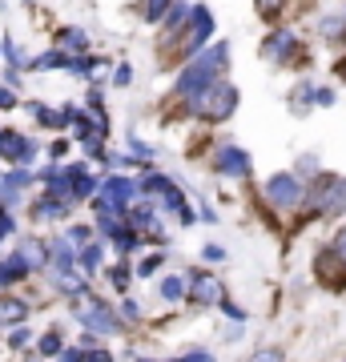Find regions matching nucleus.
Returning <instances> with one entry per match:
<instances>
[{
    "mask_svg": "<svg viewBox=\"0 0 346 362\" xmlns=\"http://www.w3.org/2000/svg\"><path fill=\"white\" fill-rule=\"evenodd\" d=\"M121 318H142V310H137V302H129V298H125V306H121Z\"/></svg>",
    "mask_w": 346,
    "mask_h": 362,
    "instance_id": "obj_40",
    "label": "nucleus"
},
{
    "mask_svg": "<svg viewBox=\"0 0 346 362\" xmlns=\"http://www.w3.org/2000/svg\"><path fill=\"white\" fill-rule=\"evenodd\" d=\"M314 105L330 109V105H334V89H318V93H314Z\"/></svg>",
    "mask_w": 346,
    "mask_h": 362,
    "instance_id": "obj_34",
    "label": "nucleus"
},
{
    "mask_svg": "<svg viewBox=\"0 0 346 362\" xmlns=\"http://www.w3.org/2000/svg\"><path fill=\"white\" fill-rule=\"evenodd\" d=\"M306 202L318 209L322 218H338L346 214V177H322L306 189Z\"/></svg>",
    "mask_w": 346,
    "mask_h": 362,
    "instance_id": "obj_3",
    "label": "nucleus"
},
{
    "mask_svg": "<svg viewBox=\"0 0 346 362\" xmlns=\"http://www.w3.org/2000/svg\"><path fill=\"white\" fill-rule=\"evenodd\" d=\"M129 226H133L137 233H142V230H157V233H161V218L154 214V206H133V209H129Z\"/></svg>",
    "mask_w": 346,
    "mask_h": 362,
    "instance_id": "obj_14",
    "label": "nucleus"
},
{
    "mask_svg": "<svg viewBox=\"0 0 346 362\" xmlns=\"http://www.w3.org/2000/svg\"><path fill=\"white\" fill-rule=\"evenodd\" d=\"M28 113L37 117V121L45 125V129H64V117H61V113H52V109H45L40 101H33V105H28Z\"/></svg>",
    "mask_w": 346,
    "mask_h": 362,
    "instance_id": "obj_21",
    "label": "nucleus"
},
{
    "mask_svg": "<svg viewBox=\"0 0 346 362\" xmlns=\"http://www.w3.org/2000/svg\"><path fill=\"white\" fill-rule=\"evenodd\" d=\"M185 21H190V25L181 28V57L190 61V57H197V52L209 45V37H214V16H209L205 4H193Z\"/></svg>",
    "mask_w": 346,
    "mask_h": 362,
    "instance_id": "obj_4",
    "label": "nucleus"
},
{
    "mask_svg": "<svg viewBox=\"0 0 346 362\" xmlns=\"http://www.w3.org/2000/svg\"><path fill=\"white\" fill-rule=\"evenodd\" d=\"M49 266L57 274H73L77 254H73V242H69V238H52V242H49Z\"/></svg>",
    "mask_w": 346,
    "mask_h": 362,
    "instance_id": "obj_10",
    "label": "nucleus"
},
{
    "mask_svg": "<svg viewBox=\"0 0 346 362\" xmlns=\"http://www.w3.org/2000/svg\"><path fill=\"white\" fill-rule=\"evenodd\" d=\"M169 4H173V0H145V21H149V25H157V21L169 13Z\"/></svg>",
    "mask_w": 346,
    "mask_h": 362,
    "instance_id": "obj_23",
    "label": "nucleus"
},
{
    "mask_svg": "<svg viewBox=\"0 0 346 362\" xmlns=\"http://www.w3.org/2000/svg\"><path fill=\"white\" fill-rule=\"evenodd\" d=\"M69 65V52L61 49H49V52H40V57H33L25 69H37V73H52V69H64Z\"/></svg>",
    "mask_w": 346,
    "mask_h": 362,
    "instance_id": "obj_15",
    "label": "nucleus"
},
{
    "mask_svg": "<svg viewBox=\"0 0 346 362\" xmlns=\"http://www.w3.org/2000/svg\"><path fill=\"white\" fill-rule=\"evenodd\" d=\"M37 350L45 354V358H52V354H61V334H57V330H52V334H45V338L37 342Z\"/></svg>",
    "mask_w": 346,
    "mask_h": 362,
    "instance_id": "obj_25",
    "label": "nucleus"
},
{
    "mask_svg": "<svg viewBox=\"0 0 346 362\" xmlns=\"http://www.w3.org/2000/svg\"><path fill=\"white\" fill-rule=\"evenodd\" d=\"M129 145H133V153L137 157H154V149H149L145 141H137V137H129Z\"/></svg>",
    "mask_w": 346,
    "mask_h": 362,
    "instance_id": "obj_38",
    "label": "nucleus"
},
{
    "mask_svg": "<svg viewBox=\"0 0 346 362\" xmlns=\"http://www.w3.org/2000/svg\"><path fill=\"white\" fill-rule=\"evenodd\" d=\"M37 221H57V218H64L69 214V202H57V197H45V202H37Z\"/></svg>",
    "mask_w": 346,
    "mask_h": 362,
    "instance_id": "obj_18",
    "label": "nucleus"
},
{
    "mask_svg": "<svg viewBox=\"0 0 346 362\" xmlns=\"http://www.w3.org/2000/svg\"><path fill=\"white\" fill-rule=\"evenodd\" d=\"M318 33L326 40H342L346 37V16L338 13V16H318Z\"/></svg>",
    "mask_w": 346,
    "mask_h": 362,
    "instance_id": "obj_20",
    "label": "nucleus"
},
{
    "mask_svg": "<svg viewBox=\"0 0 346 362\" xmlns=\"http://www.w3.org/2000/svg\"><path fill=\"white\" fill-rule=\"evenodd\" d=\"M13 230H16V221L8 218V214H0V242H4V238H8Z\"/></svg>",
    "mask_w": 346,
    "mask_h": 362,
    "instance_id": "obj_36",
    "label": "nucleus"
},
{
    "mask_svg": "<svg viewBox=\"0 0 346 362\" xmlns=\"http://www.w3.org/2000/svg\"><path fill=\"white\" fill-rule=\"evenodd\" d=\"M77 318L89 334H121V314H113L101 298H85L77 302Z\"/></svg>",
    "mask_w": 346,
    "mask_h": 362,
    "instance_id": "obj_5",
    "label": "nucleus"
},
{
    "mask_svg": "<svg viewBox=\"0 0 346 362\" xmlns=\"http://www.w3.org/2000/svg\"><path fill=\"white\" fill-rule=\"evenodd\" d=\"M314 93H318V85H314V81H302V85H294V93H290L294 113H306L310 105H314Z\"/></svg>",
    "mask_w": 346,
    "mask_h": 362,
    "instance_id": "obj_19",
    "label": "nucleus"
},
{
    "mask_svg": "<svg viewBox=\"0 0 346 362\" xmlns=\"http://www.w3.org/2000/svg\"><path fill=\"white\" fill-rule=\"evenodd\" d=\"M25 342H28V326H16L13 334H8V346H13V350H21Z\"/></svg>",
    "mask_w": 346,
    "mask_h": 362,
    "instance_id": "obj_29",
    "label": "nucleus"
},
{
    "mask_svg": "<svg viewBox=\"0 0 346 362\" xmlns=\"http://www.w3.org/2000/svg\"><path fill=\"white\" fill-rule=\"evenodd\" d=\"M342 16H346V8H342Z\"/></svg>",
    "mask_w": 346,
    "mask_h": 362,
    "instance_id": "obj_45",
    "label": "nucleus"
},
{
    "mask_svg": "<svg viewBox=\"0 0 346 362\" xmlns=\"http://www.w3.org/2000/svg\"><path fill=\"white\" fill-rule=\"evenodd\" d=\"M109 278H113V286L121 290V294H125V290H129V278H133V274H129V266L121 262V266H113V270H109Z\"/></svg>",
    "mask_w": 346,
    "mask_h": 362,
    "instance_id": "obj_27",
    "label": "nucleus"
},
{
    "mask_svg": "<svg viewBox=\"0 0 346 362\" xmlns=\"http://www.w3.org/2000/svg\"><path fill=\"white\" fill-rule=\"evenodd\" d=\"M202 258L218 266V262H226V250H221V246H205V250H202Z\"/></svg>",
    "mask_w": 346,
    "mask_h": 362,
    "instance_id": "obj_31",
    "label": "nucleus"
},
{
    "mask_svg": "<svg viewBox=\"0 0 346 362\" xmlns=\"http://www.w3.org/2000/svg\"><path fill=\"white\" fill-rule=\"evenodd\" d=\"M238 338H242V322H233L230 330H226V342H238Z\"/></svg>",
    "mask_w": 346,
    "mask_h": 362,
    "instance_id": "obj_44",
    "label": "nucleus"
},
{
    "mask_svg": "<svg viewBox=\"0 0 346 362\" xmlns=\"http://www.w3.org/2000/svg\"><path fill=\"white\" fill-rule=\"evenodd\" d=\"M101 65H105L101 57H85V52H77V57H69V65H64V69H69L73 77H93Z\"/></svg>",
    "mask_w": 346,
    "mask_h": 362,
    "instance_id": "obj_16",
    "label": "nucleus"
},
{
    "mask_svg": "<svg viewBox=\"0 0 346 362\" xmlns=\"http://www.w3.org/2000/svg\"><path fill=\"white\" fill-rule=\"evenodd\" d=\"M161 266H166V254H149V258H145L142 266H137V274H142V278H154V274L161 270Z\"/></svg>",
    "mask_w": 346,
    "mask_h": 362,
    "instance_id": "obj_26",
    "label": "nucleus"
},
{
    "mask_svg": "<svg viewBox=\"0 0 346 362\" xmlns=\"http://www.w3.org/2000/svg\"><path fill=\"white\" fill-rule=\"evenodd\" d=\"M101 258H105V246H101V242H85V246H81V254H77V266H81L85 274H93L97 266H101Z\"/></svg>",
    "mask_w": 346,
    "mask_h": 362,
    "instance_id": "obj_17",
    "label": "nucleus"
},
{
    "mask_svg": "<svg viewBox=\"0 0 346 362\" xmlns=\"http://www.w3.org/2000/svg\"><path fill=\"white\" fill-rule=\"evenodd\" d=\"M25 318H28V302L0 294V326H25Z\"/></svg>",
    "mask_w": 346,
    "mask_h": 362,
    "instance_id": "obj_11",
    "label": "nucleus"
},
{
    "mask_svg": "<svg viewBox=\"0 0 346 362\" xmlns=\"http://www.w3.org/2000/svg\"><path fill=\"white\" fill-rule=\"evenodd\" d=\"M214 169H218L221 177H250L254 173V161H250V153H246L242 145H221Z\"/></svg>",
    "mask_w": 346,
    "mask_h": 362,
    "instance_id": "obj_7",
    "label": "nucleus"
},
{
    "mask_svg": "<svg viewBox=\"0 0 346 362\" xmlns=\"http://www.w3.org/2000/svg\"><path fill=\"white\" fill-rule=\"evenodd\" d=\"M334 77H338V81H342V85H346V52H342V57H338V65H334Z\"/></svg>",
    "mask_w": 346,
    "mask_h": 362,
    "instance_id": "obj_43",
    "label": "nucleus"
},
{
    "mask_svg": "<svg viewBox=\"0 0 346 362\" xmlns=\"http://www.w3.org/2000/svg\"><path fill=\"white\" fill-rule=\"evenodd\" d=\"M61 362H85V350H64Z\"/></svg>",
    "mask_w": 346,
    "mask_h": 362,
    "instance_id": "obj_42",
    "label": "nucleus"
},
{
    "mask_svg": "<svg viewBox=\"0 0 346 362\" xmlns=\"http://www.w3.org/2000/svg\"><path fill=\"white\" fill-rule=\"evenodd\" d=\"M0 109H16V93L8 85H0Z\"/></svg>",
    "mask_w": 346,
    "mask_h": 362,
    "instance_id": "obj_33",
    "label": "nucleus"
},
{
    "mask_svg": "<svg viewBox=\"0 0 346 362\" xmlns=\"http://www.w3.org/2000/svg\"><path fill=\"white\" fill-rule=\"evenodd\" d=\"M57 49L61 52H73V57H77V52H85L89 49V37H85V28H57Z\"/></svg>",
    "mask_w": 346,
    "mask_h": 362,
    "instance_id": "obj_12",
    "label": "nucleus"
},
{
    "mask_svg": "<svg viewBox=\"0 0 346 362\" xmlns=\"http://www.w3.org/2000/svg\"><path fill=\"white\" fill-rule=\"evenodd\" d=\"M266 202L274 209H298L306 202V185L298 181V173H274L266 181Z\"/></svg>",
    "mask_w": 346,
    "mask_h": 362,
    "instance_id": "obj_6",
    "label": "nucleus"
},
{
    "mask_svg": "<svg viewBox=\"0 0 346 362\" xmlns=\"http://www.w3.org/2000/svg\"><path fill=\"white\" fill-rule=\"evenodd\" d=\"M16 254L25 258L28 270H40V266H49V246H45V242H37V238H25Z\"/></svg>",
    "mask_w": 346,
    "mask_h": 362,
    "instance_id": "obj_13",
    "label": "nucleus"
},
{
    "mask_svg": "<svg viewBox=\"0 0 346 362\" xmlns=\"http://www.w3.org/2000/svg\"><path fill=\"white\" fill-rule=\"evenodd\" d=\"M262 57H266L270 65H290V61L298 57V40H294V33H286V28L270 33L266 45H262Z\"/></svg>",
    "mask_w": 346,
    "mask_h": 362,
    "instance_id": "obj_8",
    "label": "nucleus"
},
{
    "mask_svg": "<svg viewBox=\"0 0 346 362\" xmlns=\"http://www.w3.org/2000/svg\"><path fill=\"white\" fill-rule=\"evenodd\" d=\"M129 81H133V65H117V73H113V85H121V89H125Z\"/></svg>",
    "mask_w": 346,
    "mask_h": 362,
    "instance_id": "obj_30",
    "label": "nucleus"
},
{
    "mask_svg": "<svg viewBox=\"0 0 346 362\" xmlns=\"http://www.w3.org/2000/svg\"><path fill=\"white\" fill-rule=\"evenodd\" d=\"M157 290H161V298H166V302H178V298L185 294V282H181V278H166Z\"/></svg>",
    "mask_w": 346,
    "mask_h": 362,
    "instance_id": "obj_24",
    "label": "nucleus"
},
{
    "mask_svg": "<svg viewBox=\"0 0 346 362\" xmlns=\"http://www.w3.org/2000/svg\"><path fill=\"white\" fill-rule=\"evenodd\" d=\"M250 362H286V354L282 350H262V354H254Z\"/></svg>",
    "mask_w": 346,
    "mask_h": 362,
    "instance_id": "obj_32",
    "label": "nucleus"
},
{
    "mask_svg": "<svg viewBox=\"0 0 346 362\" xmlns=\"http://www.w3.org/2000/svg\"><path fill=\"white\" fill-rule=\"evenodd\" d=\"M64 238H69L73 246H85V242H89V226H73V230L64 233Z\"/></svg>",
    "mask_w": 346,
    "mask_h": 362,
    "instance_id": "obj_28",
    "label": "nucleus"
},
{
    "mask_svg": "<svg viewBox=\"0 0 346 362\" xmlns=\"http://www.w3.org/2000/svg\"><path fill=\"white\" fill-rule=\"evenodd\" d=\"M298 169H302V173H314V169H318V157H314V153H306L302 161H298Z\"/></svg>",
    "mask_w": 346,
    "mask_h": 362,
    "instance_id": "obj_39",
    "label": "nucleus"
},
{
    "mask_svg": "<svg viewBox=\"0 0 346 362\" xmlns=\"http://www.w3.org/2000/svg\"><path fill=\"white\" fill-rule=\"evenodd\" d=\"M233 109H238V89H233L230 81H214L202 97H193L185 105V113L205 121V125H221L226 117H233Z\"/></svg>",
    "mask_w": 346,
    "mask_h": 362,
    "instance_id": "obj_2",
    "label": "nucleus"
},
{
    "mask_svg": "<svg viewBox=\"0 0 346 362\" xmlns=\"http://www.w3.org/2000/svg\"><path fill=\"white\" fill-rule=\"evenodd\" d=\"M49 153L57 157V161H61V157L69 153V141H52V145H49Z\"/></svg>",
    "mask_w": 346,
    "mask_h": 362,
    "instance_id": "obj_41",
    "label": "nucleus"
},
{
    "mask_svg": "<svg viewBox=\"0 0 346 362\" xmlns=\"http://www.w3.org/2000/svg\"><path fill=\"white\" fill-rule=\"evenodd\" d=\"M185 286H190V298L197 302V306H209V302H221V282L214 278V274H205V270H190V278H185Z\"/></svg>",
    "mask_w": 346,
    "mask_h": 362,
    "instance_id": "obj_9",
    "label": "nucleus"
},
{
    "mask_svg": "<svg viewBox=\"0 0 346 362\" xmlns=\"http://www.w3.org/2000/svg\"><path fill=\"white\" fill-rule=\"evenodd\" d=\"M254 8H258V16H262V21H270V25H274V21L286 13V0H254Z\"/></svg>",
    "mask_w": 346,
    "mask_h": 362,
    "instance_id": "obj_22",
    "label": "nucleus"
},
{
    "mask_svg": "<svg viewBox=\"0 0 346 362\" xmlns=\"http://www.w3.org/2000/svg\"><path fill=\"white\" fill-rule=\"evenodd\" d=\"M226 65H230V45H226V40H221V45H209V49H202L197 57H190V61L181 65L178 85H173V97H178L181 105H190L193 97H202L214 81H221Z\"/></svg>",
    "mask_w": 346,
    "mask_h": 362,
    "instance_id": "obj_1",
    "label": "nucleus"
},
{
    "mask_svg": "<svg viewBox=\"0 0 346 362\" xmlns=\"http://www.w3.org/2000/svg\"><path fill=\"white\" fill-rule=\"evenodd\" d=\"M85 362H113L109 350H85Z\"/></svg>",
    "mask_w": 346,
    "mask_h": 362,
    "instance_id": "obj_35",
    "label": "nucleus"
},
{
    "mask_svg": "<svg viewBox=\"0 0 346 362\" xmlns=\"http://www.w3.org/2000/svg\"><path fill=\"white\" fill-rule=\"evenodd\" d=\"M334 254H338V258L346 262V226L338 230V238H334Z\"/></svg>",
    "mask_w": 346,
    "mask_h": 362,
    "instance_id": "obj_37",
    "label": "nucleus"
}]
</instances>
